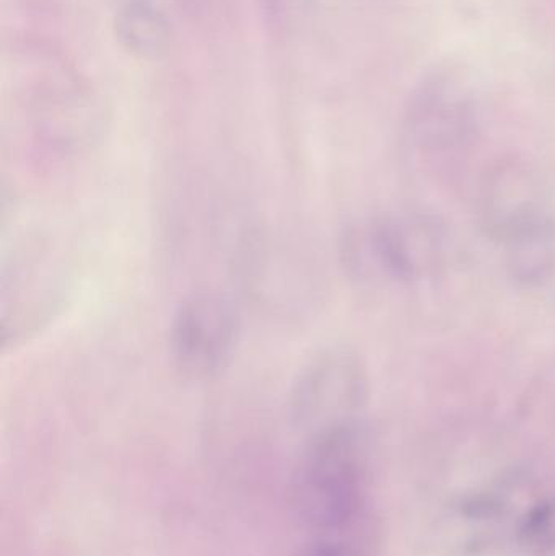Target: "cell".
Listing matches in <instances>:
<instances>
[{
  "label": "cell",
  "mask_w": 555,
  "mask_h": 556,
  "mask_svg": "<svg viewBox=\"0 0 555 556\" xmlns=\"http://www.w3.org/2000/svg\"><path fill=\"white\" fill-rule=\"evenodd\" d=\"M449 256L445 227L429 214L381 215L351 228L342 257L352 277L414 283L436 276Z\"/></svg>",
  "instance_id": "2"
},
{
  "label": "cell",
  "mask_w": 555,
  "mask_h": 556,
  "mask_svg": "<svg viewBox=\"0 0 555 556\" xmlns=\"http://www.w3.org/2000/svg\"><path fill=\"white\" fill-rule=\"evenodd\" d=\"M475 123V103L465 81L452 72H436L414 93L406 130L422 152L445 153L471 139Z\"/></svg>",
  "instance_id": "6"
},
{
  "label": "cell",
  "mask_w": 555,
  "mask_h": 556,
  "mask_svg": "<svg viewBox=\"0 0 555 556\" xmlns=\"http://www.w3.org/2000/svg\"><path fill=\"white\" fill-rule=\"evenodd\" d=\"M508 277L524 288L543 287L555 277V217L502 244Z\"/></svg>",
  "instance_id": "7"
},
{
  "label": "cell",
  "mask_w": 555,
  "mask_h": 556,
  "mask_svg": "<svg viewBox=\"0 0 555 556\" xmlns=\"http://www.w3.org/2000/svg\"><path fill=\"white\" fill-rule=\"evenodd\" d=\"M299 556H358L357 552L338 542H318L303 548Z\"/></svg>",
  "instance_id": "9"
},
{
  "label": "cell",
  "mask_w": 555,
  "mask_h": 556,
  "mask_svg": "<svg viewBox=\"0 0 555 556\" xmlns=\"http://www.w3.org/2000/svg\"><path fill=\"white\" fill-rule=\"evenodd\" d=\"M367 451V437L358 420L313 434L290 489L293 509L305 525L336 531L357 516Z\"/></svg>",
  "instance_id": "1"
},
{
  "label": "cell",
  "mask_w": 555,
  "mask_h": 556,
  "mask_svg": "<svg viewBox=\"0 0 555 556\" xmlns=\"http://www.w3.org/2000/svg\"><path fill=\"white\" fill-rule=\"evenodd\" d=\"M241 320L230 300L198 293L182 301L169 326L173 365L191 381L220 375L237 352Z\"/></svg>",
  "instance_id": "5"
},
{
  "label": "cell",
  "mask_w": 555,
  "mask_h": 556,
  "mask_svg": "<svg viewBox=\"0 0 555 556\" xmlns=\"http://www.w3.org/2000/svg\"><path fill=\"white\" fill-rule=\"evenodd\" d=\"M116 35L124 48L140 58H153L168 45L165 13L147 0H129L116 13Z\"/></svg>",
  "instance_id": "8"
},
{
  "label": "cell",
  "mask_w": 555,
  "mask_h": 556,
  "mask_svg": "<svg viewBox=\"0 0 555 556\" xmlns=\"http://www.w3.org/2000/svg\"><path fill=\"white\" fill-rule=\"evenodd\" d=\"M368 389L367 368L357 353L342 346L323 350L293 379L289 394L293 424L318 434L355 421Z\"/></svg>",
  "instance_id": "3"
},
{
  "label": "cell",
  "mask_w": 555,
  "mask_h": 556,
  "mask_svg": "<svg viewBox=\"0 0 555 556\" xmlns=\"http://www.w3.org/2000/svg\"><path fill=\"white\" fill-rule=\"evenodd\" d=\"M554 217L553 185L533 162L505 159L482 176L476 194V218L482 233L501 247Z\"/></svg>",
  "instance_id": "4"
}]
</instances>
